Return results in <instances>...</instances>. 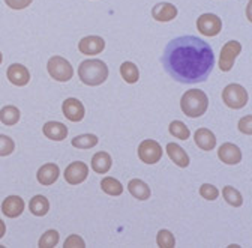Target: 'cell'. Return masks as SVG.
<instances>
[{
	"instance_id": "obj_6",
	"label": "cell",
	"mask_w": 252,
	"mask_h": 248,
	"mask_svg": "<svg viewBox=\"0 0 252 248\" xmlns=\"http://www.w3.org/2000/svg\"><path fill=\"white\" fill-rule=\"evenodd\" d=\"M138 158L144 164H156L162 158V147L155 140H144L138 144Z\"/></svg>"
},
{
	"instance_id": "obj_17",
	"label": "cell",
	"mask_w": 252,
	"mask_h": 248,
	"mask_svg": "<svg viewBox=\"0 0 252 248\" xmlns=\"http://www.w3.org/2000/svg\"><path fill=\"white\" fill-rule=\"evenodd\" d=\"M59 176H60V170H59L57 164H54V163L44 164L36 173L38 182L42 183V185H47V187H48V185H53L59 179Z\"/></svg>"
},
{
	"instance_id": "obj_26",
	"label": "cell",
	"mask_w": 252,
	"mask_h": 248,
	"mask_svg": "<svg viewBox=\"0 0 252 248\" xmlns=\"http://www.w3.org/2000/svg\"><path fill=\"white\" fill-rule=\"evenodd\" d=\"M222 196H224L225 202H227L230 206H233V208H240V206L243 205V197H242V194H240L234 187H231V185H227V187L222 188Z\"/></svg>"
},
{
	"instance_id": "obj_12",
	"label": "cell",
	"mask_w": 252,
	"mask_h": 248,
	"mask_svg": "<svg viewBox=\"0 0 252 248\" xmlns=\"http://www.w3.org/2000/svg\"><path fill=\"white\" fill-rule=\"evenodd\" d=\"M218 157L224 164L234 166L242 161V150L237 144L233 143H224L218 149Z\"/></svg>"
},
{
	"instance_id": "obj_16",
	"label": "cell",
	"mask_w": 252,
	"mask_h": 248,
	"mask_svg": "<svg viewBox=\"0 0 252 248\" xmlns=\"http://www.w3.org/2000/svg\"><path fill=\"white\" fill-rule=\"evenodd\" d=\"M24 211V200L20 196H9L2 203V212L9 218H17Z\"/></svg>"
},
{
	"instance_id": "obj_18",
	"label": "cell",
	"mask_w": 252,
	"mask_h": 248,
	"mask_svg": "<svg viewBox=\"0 0 252 248\" xmlns=\"http://www.w3.org/2000/svg\"><path fill=\"white\" fill-rule=\"evenodd\" d=\"M195 144L203 150H212L216 146V136L207 128H198L194 134Z\"/></svg>"
},
{
	"instance_id": "obj_7",
	"label": "cell",
	"mask_w": 252,
	"mask_h": 248,
	"mask_svg": "<svg viewBox=\"0 0 252 248\" xmlns=\"http://www.w3.org/2000/svg\"><path fill=\"white\" fill-rule=\"evenodd\" d=\"M242 51V44L239 41H228L222 50H220V57H219V68L222 72H228L234 67V60Z\"/></svg>"
},
{
	"instance_id": "obj_3",
	"label": "cell",
	"mask_w": 252,
	"mask_h": 248,
	"mask_svg": "<svg viewBox=\"0 0 252 248\" xmlns=\"http://www.w3.org/2000/svg\"><path fill=\"white\" fill-rule=\"evenodd\" d=\"M180 107L188 117H200L207 111L209 98L200 89H189L182 97Z\"/></svg>"
},
{
	"instance_id": "obj_27",
	"label": "cell",
	"mask_w": 252,
	"mask_h": 248,
	"mask_svg": "<svg viewBox=\"0 0 252 248\" xmlns=\"http://www.w3.org/2000/svg\"><path fill=\"white\" fill-rule=\"evenodd\" d=\"M99 139L94 134H83L72 139V146L78 149H92L98 144Z\"/></svg>"
},
{
	"instance_id": "obj_24",
	"label": "cell",
	"mask_w": 252,
	"mask_h": 248,
	"mask_svg": "<svg viewBox=\"0 0 252 248\" xmlns=\"http://www.w3.org/2000/svg\"><path fill=\"white\" fill-rule=\"evenodd\" d=\"M0 120L3 125L12 127L20 120V110L15 106H5L0 110Z\"/></svg>"
},
{
	"instance_id": "obj_31",
	"label": "cell",
	"mask_w": 252,
	"mask_h": 248,
	"mask_svg": "<svg viewBox=\"0 0 252 248\" xmlns=\"http://www.w3.org/2000/svg\"><path fill=\"white\" fill-rule=\"evenodd\" d=\"M15 150V143L11 137L0 134V157H8Z\"/></svg>"
},
{
	"instance_id": "obj_1",
	"label": "cell",
	"mask_w": 252,
	"mask_h": 248,
	"mask_svg": "<svg viewBox=\"0 0 252 248\" xmlns=\"http://www.w3.org/2000/svg\"><path fill=\"white\" fill-rule=\"evenodd\" d=\"M165 72L182 84L206 81L215 68L212 47L198 36H179L171 39L162 54Z\"/></svg>"
},
{
	"instance_id": "obj_25",
	"label": "cell",
	"mask_w": 252,
	"mask_h": 248,
	"mask_svg": "<svg viewBox=\"0 0 252 248\" xmlns=\"http://www.w3.org/2000/svg\"><path fill=\"white\" fill-rule=\"evenodd\" d=\"M101 188H102V191L104 193H107L108 196H120L122 193H123V185L117 180V179H114V177H104L102 180H101Z\"/></svg>"
},
{
	"instance_id": "obj_22",
	"label": "cell",
	"mask_w": 252,
	"mask_h": 248,
	"mask_svg": "<svg viewBox=\"0 0 252 248\" xmlns=\"http://www.w3.org/2000/svg\"><path fill=\"white\" fill-rule=\"evenodd\" d=\"M29 209L35 216H44L50 211V202L45 196H35L30 199Z\"/></svg>"
},
{
	"instance_id": "obj_23",
	"label": "cell",
	"mask_w": 252,
	"mask_h": 248,
	"mask_svg": "<svg viewBox=\"0 0 252 248\" xmlns=\"http://www.w3.org/2000/svg\"><path fill=\"white\" fill-rule=\"evenodd\" d=\"M120 75L128 84H134L140 78V71H138L137 65L132 64V62H123L120 65Z\"/></svg>"
},
{
	"instance_id": "obj_8",
	"label": "cell",
	"mask_w": 252,
	"mask_h": 248,
	"mask_svg": "<svg viewBox=\"0 0 252 248\" xmlns=\"http://www.w3.org/2000/svg\"><path fill=\"white\" fill-rule=\"evenodd\" d=\"M197 29L204 36H216L222 30V21L216 14H201L197 20Z\"/></svg>"
},
{
	"instance_id": "obj_5",
	"label": "cell",
	"mask_w": 252,
	"mask_h": 248,
	"mask_svg": "<svg viewBox=\"0 0 252 248\" xmlns=\"http://www.w3.org/2000/svg\"><path fill=\"white\" fill-rule=\"evenodd\" d=\"M222 101L227 107L230 108H234V110H239V108H243L248 101H249V95L248 92L243 86L240 84H227L222 90Z\"/></svg>"
},
{
	"instance_id": "obj_37",
	"label": "cell",
	"mask_w": 252,
	"mask_h": 248,
	"mask_svg": "<svg viewBox=\"0 0 252 248\" xmlns=\"http://www.w3.org/2000/svg\"><path fill=\"white\" fill-rule=\"evenodd\" d=\"M2 62H3V56H2V51H0V65H2Z\"/></svg>"
},
{
	"instance_id": "obj_13",
	"label": "cell",
	"mask_w": 252,
	"mask_h": 248,
	"mask_svg": "<svg viewBox=\"0 0 252 248\" xmlns=\"http://www.w3.org/2000/svg\"><path fill=\"white\" fill-rule=\"evenodd\" d=\"M177 8L173 3L168 2H161V3H156L152 9V17L159 21V23H168L171 20H174L177 17Z\"/></svg>"
},
{
	"instance_id": "obj_19",
	"label": "cell",
	"mask_w": 252,
	"mask_h": 248,
	"mask_svg": "<svg viewBox=\"0 0 252 248\" xmlns=\"http://www.w3.org/2000/svg\"><path fill=\"white\" fill-rule=\"evenodd\" d=\"M113 166V160L110 157V153L107 152H98L94 153L92 157V169L94 173H99V175H104L107 173Z\"/></svg>"
},
{
	"instance_id": "obj_36",
	"label": "cell",
	"mask_w": 252,
	"mask_h": 248,
	"mask_svg": "<svg viewBox=\"0 0 252 248\" xmlns=\"http://www.w3.org/2000/svg\"><path fill=\"white\" fill-rule=\"evenodd\" d=\"M6 233V226L3 223V220H0V239H2Z\"/></svg>"
},
{
	"instance_id": "obj_20",
	"label": "cell",
	"mask_w": 252,
	"mask_h": 248,
	"mask_svg": "<svg viewBox=\"0 0 252 248\" xmlns=\"http://www.w3.org/2000/svg\"><path fill=\"white\" fill-rule=\"evenodd\" d=\"M167 153H168V157L171 158V161H173L176 166H179V167H182V169H185V167L189 166V157H188V153H186L179 144H176V143H168V144H167Z\"/></svg>"
},
{
	"instance_id": "obj_33",
	"label": "cell",
	"mask_w": 252,
	"mask_h": 248,
	"mask_svg": "<svg viewBox=\"0 0 252 248\" xmlns=\"http://www.w3.org/2000/svg\"><path fill=\"white\" fill-rule=\"evenodd\" d=\"M63 247H65V248H84L86 242L78 235H69L66 238V241L63 242Z\"/></svg>"
},
{
	"instance_id": "obj_35",
	"label": "cell",
	"mask_w": 252,
	"mask_h": 248,
	"mask_svg": "<svg viewBox=\"0 0 252 248\" xmlns=\"http://www.w3.org/2000/svg\"><path fill=\"white\" fill-rule=\"evenodd\" d=\"M33 0H5L6 6H9L11 9L20 11V9H26L27 6H30V3Z\"/></svg>"
},
{
	"instance_id": "obj_4",
	"label": "cell",
	"mask_w": 252,
	"mask_h": 248,
	"mask_svg": "<svg viewBox=\"0 0 252 248\" xmlns=\"http://www.w3.org/2000/svg\"><path fill=\"white\" fill-rule=\"evenodd\" d=\"M47 71L51 78L56 81H69L74 75V68L69 64V60H66L62 56H53L48 64H47Z\"/></svg>"
},
{
	"instance_id": "obj_34",
	"label": "cell",
	"mask_w": 252,
	"mask_h": 248,
	"mask_svg": "<svg viewBox=\"0 0 252 248\" xmlns=\"http://www.w3.org/2000/svg\"><path fill=\"white\" fill-rule=\"evenodd\" d=\"M239 130L243 134H248V136L252 134V116L251 114H248L239 120Z\"/></svg>"
},
{
	"instance_id": "obj_11",
	"label": "cell",
	"mask_w": 252,
	"mask_h": 248,
	"mask_svg": "<svg viewBox=\"0 0 252 248\" xmlns=\"http://www.w3.org/2000/svg\"><path fill=\"white\" fill-rule=\"evenodd\" d=\"M105 48V41L101 36H84L78 42L80 53L86 56H96Z\"/></svg>"
},
{
	"instance_id": "obj_29",
	"label": "cell",
	"mask_w": 252,
	"mask_h": 248,
	"mask_svg": "<svg viewBox=\"0 0 252 248\" xmlns=\"http://www.w3.org/2000/svg\"><path fill=\"white\" fill-rule=\"evenodd\" d=\"M156 242H158V247H161V248H174L176 247L174 235L167 229H162V230L158 232Z\"/></svg>"
},
{
	"instance_id": "obj_14",
	"label": "cell",
	"mask_w": 252,
	"mask_h": 248,
	"mask_svg": "<svg viewBox=\"0 0 252 248\" xmlns=\"http://www.w3.org/2000/svg\"><path fill=\"white\" fill-rule=\"evenodd\" d=\"M8 80L14 84V86H26L30 81V72L29 70L21 65V64H12L9 65L8 71H6Z\"/></svg>"
},
{
	"instance_id": "obj_30",
	"label": "cell",
	"mask_w": 252,
	"mask_h": 248,
	"mask_svg": "<svg viewBox=\"0 0 252 248\" xmlns=\"http://www.w3.org/2000/svg\"><path fill=\"white\" fill-rule=\"evenodd\" d=\"M59 244V232L54 229L47 230L41 238H39V248H54Z\"/></svg>"
},
{
	"instance_id": "obj_2",
	"label": "cell",
	"mask_w": 252,
	"mask_h": 248,
	"mask_svg": "<svg viewBox=\"0 0 252 248\" xmlns=\"http://www.w3.org/2000/svg\"><path fill=\"white\" fill-rule=\"evenodd\" d=\"M78 77L87 86H99L108 78V67L99 59L83 60L78 67Z\"/></svg>"
},
{
	"instance_id": "obj_15",
	"label": "cell",
	"mask_w": 252,
	"mask_h": 248,
	"mask_svg": "<svg viewBox=\"0 0 252 248\" xmlns=\"http://www.w3.org/2000/svg\"><path fill=\"white\" fill-rule=\"evenodd\" d=\"M42 133L47 139L54 142H62L68 137V128L60 122H45L42 127Z\"/></svg>"
},
{
	"instance_id": "obj_10",
	"label": "cell",
	"mask_w": 252,
	"mask_h": 248,
	"mask_svg": "<svg viewBox=\"0 0 252 248\" xmlns=\"http://www.w3.org/2000/svg\"><path fill=\"white\" fill-rule=\"evenodd\" d=\"M62 111L65 114V117L71 122H80L84 119V114H86V108L83 103L77 98H68L63 101Z\"/></svg>"
},
{
	"instance_id": "obj_9",
	"label": "cell",
	"mask_w": 252,
	"mask_h": 248,
	"mask_svg": "<svg viewBox=\"0 0 252 248\" xmlns=\"http://www.w3.org/2000/svg\"><path fill=\"white\" fill-rule=\"evenodd\" d=\"M87 176H89V167L83 161H74L65 170V180L69 185L83 183L87 179Z\"/></svg>"
},
{
	"instance_id": "obj_28",
	"label": "cell",
	"mask_w": 252,
	"mask_h": 248,
	"mask_svg": "<svg viewBox=\"0 0 252 248\" xmlns=\"http://www.w3.org/2000/svg\"><path fill=\"white\" fill-rule=\"evenodd\" d=\"M168 131H170L171 136H174L179 140H188L189 136H191V133H189V128L180 120H173L170 123V127H168Z\"/></svg>"
},
{
	"instance_id": "obj_21",
	"label": "cell",
	"mask_w": 252,
	"mask_h": 248,
	"mask_svg": "<svg viewBox=\"0 0 252 248\" xmlns=\"http://www.w3.org/2000/svg\"><path fill=\"white\" fill-rule=\"evenodd\" d=\"M128 191L138 200H147L152 196L150 187L141 179H132L128 183Z\"/></svg>"
},
{
	"instance_id": "obj_32",
	"label": "cell",
	"mask_w": 252,
	"mask_h": 248,
	"mask_svg": "<svg viewBox=\"0 0 252 248\" xmlns=\"http://www.w3.org/2000/svg\"><path fill=\"white\" fill-rule=\"evenodd\" d=\"M200 194L206 200H216L219 197L218 188L215 187V185H212V183H203L201 187H200Z\"/></svg>"
}]
</instances>
